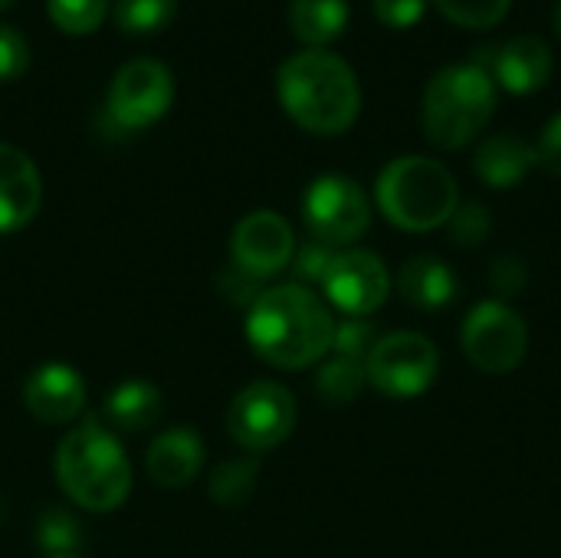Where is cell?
<instances>
[{
  "instance_id": "1",
  "label": "cell",
  "mask_w": 561,
  "mask_h": 558,
  "mask_svg": "<svg viewBox=\"0 0 561 558\" xmlns=\"http://www.w3.org/2000/svg\"><path fill=\"white\" fill-rule=\"evenodd\" d=\"M335 316L329 303L299 283L263 289L247 316L250 349L273 368H309L332 352Z\"/></svg>"
},
{
  "instance_id": "2",
  "label": "cell",
  "mask_w": 561,
  "mask_h": 558,
  "mask_svg": "<svg viewBox=\"0 0 561 558\" xmlns=\"http://www.w3.org/2000/svg\"><path fill=\"white\" fill-rule=\"evenodd\" d=\"M276 95L286 115L312 135H342L362 112L355 69L329 49H302L276 72Z\"/></svg>"
},
{
  "instance_id": "3",
  "label": "cell",
  "mask_w": 561,
  "mask_h": 558,
  "mask_svg": "<svg viewBox=\"0 0 561 558\" xmlns=\"http://www.w3.org/2000/svg\"><path fill=\"white\" fill-rule=\"evenodd\" d=\"M56 480L62 493L89 513H112L131 493V467L108 428L85 421L72 428L56 451Z\"/></svg>"
},
{
  "instance_id": "4",
  "label": "cell",
  "mask_w": 561,
  "mask_h": 558,
  "mask_svg": "<svg viewBox=\"0 0 561 558\" xmlns=\"http://www.w3.org/2000/svg\"><path fill=\"white\" fill-rule=\"evenodd\" d=\"M496 112V82L480 62L444 66L431 76L421 102L424 135L444 148L457 151L470 145Z\"/></svg>"
},
{
  "instance_id": "5",
  "label": "cell",
  "mask_w": 561,
  "mask_h": 558,
  "mask_svg": "<svg viewBox=\"0 0 561 558\" xmlns=\"http://www.w3.org/2000/svg\"><path fill=\"white\" fill-rule=\"evenodd\" d=\"M375 201L394 227L427 234L454 217V210L460 207V191L454 174L440 161L404 155L378 174Z\"/></svg>"
},
{
  "instance_id": "6",
  "label": "cell",
  "mask_w": 561,
  "mask_h": 558,
  "mask_svg": "<svg viewBox=\"0 0 561 558\" xmlns=\"http://www.w3.org/2000/svg\"><path fill=\"white\" fill-rule=\"evenodd\" d=\"M440 368V355L434 342L421 332H391L375 342L365 358L368 385L394 401H408L424 395Z\"/></svg>"
},
{
  "instance_id": "7",
  "label": "cell",
  "mask_w": 561,
  "mask_h": 558,
  "mask_svg": "<svg viewBox=\"0 0 561 558\" xmlns=\"http://www.w3.org/2000/svg\"><path fill=\"white\" fill-rule=\"evenodd\" d=\"M174 102V76L161 59L135 56L112 76L105 112L122 132H138L154 125Z\"/></svg>"
},
{
  "instance_id": "8",
  "label": "cell",
  "mask_w": 561,
  "mask_h": 558,
  "mask_svg": "<svg viewBox=\"0 0 561 558\" xmlns=\"http://www.w3.org/2000/svg\"><path fill=\"white\" fill-rule=\"evenodd\" d=\"M302 217L312 240L325 247H348L365 237L371 224V204L352 178L322 174L302 194Z\"/></svg>"
},
{
  "instance_id": "9",
  "label": "cell",
  "mask_w": 561,
  "mask_h": 558,
  "mask_svg": "<svg viewBox=\"0 0 561 558\" xmlns=\"http://www.w3.org/2000/svg\"><path fill=\"white\" fill-rule=\"evenodd\" d=\"M460 342H463L467 358L480 372L510 375L526 358L529 329L513 306L490 299V303H480L470 309V316L463 319V329H460Z\"/></svg>"
},
{
  "instance_id": "10",
  "label": "cell",
  "mask_w": 561,
  "mask_h": 558,
  "mask_svg": "<svg viewBox=\"0 0 561 558\" xmlns=\"http://www.w3.org/2000/svg\"><path fill=\"white\" fill-rule=\"evenodd\" d=\"M293 428H296V398L289 388L276 382H253L230 401L227 431L250 454L276 451L293 434Z\"/></svg>"
},
{
  "instance_id": "11",
  "label": "cell",
  "mask_w": 561,
  "mask_h": 558,
  "mask_svg": "<svg viewBox=\"0 0 561 558\" xmlns=\"http://www.w3.org/2000/svg\"><path fill=\"white\" fill-rule=\"evenodd\" d=\"M319 283H322L325 299L348 319L371 316L378 306H385L388 289H391V276H388L381 257H375L368 250L335 253Z\"/></svg>"
},
{
  "instance_id": "12",
  "label": "cell",
  "mask_w": 561,
  "mask_h": 558,
  "mask_svg": "<svg viewBox=\"0 0 561 558\" xmlns=\"http://www.w3.org/2000/svg\"><path fill=\"white\" fill-rule=\"evenodd\" d=\"M233 270L247 280H270L283 273L296 257V237L283 214L276 210H253L247 214L230 237Z\"/></svg>"
},
{
  "instance_id": "13",
  "label": "cell",
  "mask_w": 561,
  "mask_h": 558,
  "mask_svg": "<svg viewBox=\"0 0 561 558\" xmlns=\"http://www.w3.org/2000/svg\"><path fill=\"white\" fill-rule=\"evenodd\" d=\"M23 405L39 424H69L85 408V382L72 365L46 362L30 372L23 385Z\"/></svg>"
},
{
  "instance_id": "14",
  "label": "cell",
  "mask_w": 561,
  "mask_h": 558,
  "mask_svg": "<svg viewBox=\"0 0 561 558\" xmlns=\"http://www.w3.org/2000/svg\"><path fill=\"white\" fill-rule=\"evenodd\" d=\"M490 79L513 92V95H529L536 89H542L552 76V49L539 39V36H513L506 39L500 49H493L486 56V66Z\"/></svg>"
},
{
  "instance_id": "15",
  "label": "cell",
  "mask_w": 561,
  "mask_h": 558,
  "mask_svg": "<svg viewBox=\"0 0 561 558\" xmlns=\"http://www.w3.org/2000/svg\"><path fill=\"white\" fill-rule=\"evenodd\" d=\"M43 201V181L33 158L0 141V234L26 227Z\"/></svg>"
},
{
  "instance_id": "16",
  "label": "cell",
  "mask_w": 561,
  "mask_h": 558,
  "mask_svg": "<svg viewBox=\"0 0 561 558\" xmlns=\"http://www.w3.org/2000/svg\"><path fill=\"white\" fill-rule=\"evenodd\" d=\"M204 444L191 428H171L158 434L148 447V474L158 487L178 490L201 477Z\"/></svg>"
},
{
  "instance_id": "17",
  "label": "cell",
  "mask_w": 561,
  "mask_h": 558,
  "mask_svg": "<svg viewBox=\"0 0 561 558\" xmlns=\"http://www.w3.org/2000/svg\"><path fill=\"white\" fill-rule=\"evenodd\" d=\"M536 168V145L519 135H493L477 148V174L483 184L506 191L526 181Z\"/></svg>"
},
{
  "instance_id": "18",
  "label": "cell",
  "mask_w": 561,
  "mask_h": 558,
  "mask_svg": "<svg viewBox=\"0 0 561 558\" xmlns=\"http://www.w3.org/2000/svg\"><path fill=\"white\" fill-rule=\"evenodd\" d=\"M398 289L417 309H444L457 296V276L437 257H414L401 266Z\"/></svg>"
},
{
  "instance_id": "19",
  "label": "cell",
  "mask_w": 561,
  "mask_h": 558,
  "mask_svg": "<svg viewBox=\"0 0 561 558\" xmlns=\"http://www.w3.org/2000/svg\"><path fill=\"white\" fill-rule=\"evenodd\" d=\"M161 418V391L151 382L131 378L105 398V421L118 431H145Z\"/></svg>"
},
{
  "instance_id": "20",
  "label": "cell",
  "mask_w": 561,
  "mask_h": 558,
  "mask_svg": "<svg viewBox=\"0 0 561 558\" xmlns=\"http://www.w3.org/2000/svg\"><path fill=\"white\" fill-rule=\"evenodd\" d=\"M289 26L309 49H322L348 26V0H289Z\"/></svg>"
},
{
  "instance_id": "21",
  "label": "cell",
  "mask_w": 561,
  "mask_h": 558,
  "mask_svg": "<svg viewBox=\"0 0 561 558\" xmlns=\"http://www.w3.org/2000/svg\"><path fill=\"white\" fill-rule=\"evenodd\" d=\"M365 385H368L365 362L345 358V355H335L316 375V388H319L322 401H329V405H352L365 391Z\"/></svg>"
},
{
  "instance_id": "22",
  "label": "cell",
  "mask_w": 561,
  "mask_h": 558,
  "mask_svg": "<svg viewBox=\"0 0 561 558\" xmlns=\"http://www.w3.org/2000/svg\"><path fill=\"white\" fill-rule=\"evenodd\" d=\"M256 487V464L253 460H227L210 474V497L220 506H243Z\"/></svg>"
},
{
  "instance_id": "23",
  "label": "cell",
  "mask_w": 561,
  "mask_h": 558,
  "mask_svg": "<svg viewBox=\"0 0 561 558\" xmlns=\"http://www.w3.org/2000/svg\"><path fill=\"white\" fill-rule=\"evenodd\" d=\"M178 0H115V23L125 33H154L171 23Z\"/></svg>"
},
{
  "instance_id": "24",
  "label": "cell",
  "mask_w": 561,
  "mask_h": 558,
  "mask_svg": "<svg viewBox=\"0 0 561 558\" xmlns=\"http://www.w3.org/2000/svg\"><path fill=\"white\" fill-rule=\"evenodd\" d=\"M434 7L457 26L493 30L510 13L513 0H434Z\"/></svg>"
},
{
  "instance_id": "25",
  "label": "cell",
  "mask_w": 561,
  "mask_h": 558,
  "mask_svg": "<svg viewBox=\"0 0 561 558\" xmlns=\"http://www.w3.org/2000/svg\"><path fill=\"white\" fill-rule=\"evenodd\" d=\"M49 20L66 33H92L108 10V0H46Z\"/></svg>"
},
{
  "instance_id": "26",
  "label": "cell",
  "mask_w": 561,
  "mask_h": 558,
  "mask_svg": "<svg viewBox=\"0 0 561 558\" xmlns=\"http://www.w3.org/2000/svg\"><path fill=\"white\" fill-rule=\"evenodd\" d=\"M36 539H39V549H43L46 556H72V549L79 546L76 523H72L69 513H62V510L43 513V520H39V526H36Z\"/></svg>"
},
{
  "instance_id": "27",
  "label": "cell",
  "mask_w": 561,
  "mask_h": 558,
  "mask_svg": "<svg viewBox=\"0 0 561 558\" xmlns=\"http://www.w3.org/2000/svg\"><path fill=\"white\" fill-rule=\"evenodd\" d=\"M447 227H450L454 243L480 247L490 237V230H493V217H490V210L483 204H460L454 210V217L447 220Z\"/></svg>"
},
{
  "instance_id": "28",
  "label": "cell",
  "mask_w": 561,
  "mask_h": 558,
  "mask_svg": "<svg viewBox=\"0 0 561 558\" xmlns=\"http://www.w3.org/2000/svg\"><path fill=\"white\" fill-rule=\"evenodd\" d=\"M375 329L368 319H345V322H335V339H332V349L345 358H358L365 362L368 352L375 349Z\"/></svg>"
},
{
  "instance_id": "29",
  "label": "cell",
  "mask_w": 561,
  "mask_h": 558,
  "mask_svg": "<svg viewBox=\"0 0 561 558\" xmlns=\"http://www.w3.org/2000/svg\"><path fill=\"white\" fill-rule=\"evenodd\" d=\"M26 66H30V46H26L23 33L0 23V82L23 76Z\"/></svg>"
},
{
  "instance_id": "30",
  "label": "cell",
  "mask_w": 561,
  "mask_h": 558,
  "mask_svg": "<svg viewBox=\"0 0 561 558\" xmlns=\"http://www.w3.org/2000/svg\"><path fill=\"white\" fill-rule=\"evenodd\" d=\"M427 3L431 0H371L375 7V16L385 23V26H394V30H408V26H417L427 13Z\"/></svg>"
},
{
  "instance_id": "31",
  "label": "cell",
  "mask_w": 561,
  "mask_h": 558,
  "mask_svg": "<svg viewBox=\"0 0 561 558\" xmlns=\"http://www.w3.org/2000/svg\"><path fill=\"white\" fill-rule=\"evenodd\" d=\"M526 280H529L526 263L516 260V257H500V260L493 263V270H490V283H493V289H496L500 296H516V293H523V289H526Z\"/></svg>"
},
{
  "instance_id": "32",
  "label": "cell",
  "mask_w": 561,
  "mask_h": 558,
  "mask_svg": "<svg viewBox=\"0 0 561 558\" xmlns=\"http://www.w3.org/2000/svg\"><path fill=\"white\" fill-rule=\"evenodd\" d=\"M536 164H542L549 174L561 178V112L542 128L536 141Z\"/></svg>"
},
{
  "instance_id": "33",
  "label": "cell",
  "mask_w": 561,
  "mask_h": 558,
  "mask_svg": "<svg viewBox=\"0 0 561 558\" xmlns=\"http://www.w3.org/2000/svg\"><path fill=\"white\" fill-rule=\"evenodd\" d=\"M332 257H335V253H332V247H325V243L312 240V243L299 253L296 270H299V276H306V280H322V273H325V266H329V260H332Z\"/></svg>"
},
{
  "instance_id": "34",
  "label": "cell",
  "mask_w": 561,
  "mask_h": 558,
  "mask_svg": "<svg viewBox=\"0 0 561 558\" xmlns=\"http://www.w3.org/2000/svg\"><path fill=\"white\" fill-rule=\"evenodd\" d=\"M556 30H559V36H561V0H559V7H556Z\"/></svg>"
},
{
  "instance_id": "35",
  "label": "cell",
  "mask_w": 561,
  "mask_h": 558,
  "mask_svg": "<svg viewBox=\"0 0 561 558\" xmlns=\"http://www.w3.org/2000/svg\"><path fill=\"white\" fill-rule=\"evenodd\" d=\"M10 3H13V0H0V10H7Z\"/></svg>"
},
{
  "instance_id": "36",
  "label": "cell",
  "mask_w": 561,
  "mask_h": 558,
  "mask_svg": "<svg viewBox=\"0 0 561 558\" xmlns=\"http://www.w3.org/2000/svg\"><path fill=\"white\" fill-rule=\"evenodd\" d=\"M46 558H76V556H46Z\"/></svg>"
}]
</instances>
